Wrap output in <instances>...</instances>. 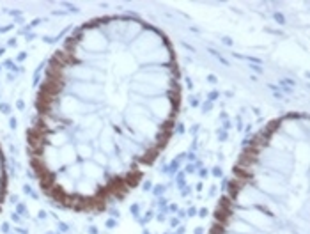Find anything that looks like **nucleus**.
Instances as JSON below:
<instances>
[{
  "label": "nucleus",
  "mask_w": 310,
  "mask_h": 234,
  "mask_svg": "<svg viewBox=\"0 0 310 234\" xmlns=\"http://www.w3.org/2000/svg\"><path fill=\"white\" fill-rule=\"evenodd\" d=\"M59 183L62 185V188H66L67 192L73 190V181H71L69 176H61V179H59Z\"/></svg>",
  "instance_id": "nucleus-14"
},
{
  "label": "nucleus",
  "mask_w": 310,
  "mask_h": 234,
  "mask_svg": "<svg viewBox=\"0 0 310 234\" xmlns=\"http://www.w3.org/2000/svg\"><path fill=\"white\" fill-rule=\"evenodd\" d=\"M99 146H101L103 153H110L114 149V142H112V133L110 130H105L103 135L99 137Z\"/></svg>",
  "instance_id": "nucleus-8"
},
{
  "label": "nucleus",
  "mask_w": 310,
  "mask_h": 234,
  "mask_svg": "<svg viewBox=\"0 0 310 234\" xmlns=\"http://www.w3.org/2000/svg\"><path fill=\"white\" fill-rule=\"evenodd\" d=\"M153 106V112H155L158 117H167L170 114V101H168L167 98H158L155 101L151 103Z\"/></svg>",
  "instance_id": "nucleus-3"
},
{
  "label": "nucleus",
  "mask_w": 310,
  "mask_h": 234,
  "mask_svg": "<svg viewBox=\"0 0 310 234\" xmlns=\"http://www.w3.org/2000/svg\"><path fill=\"white\" fill-rule=\"evenodd\" d=\"M59 158H61V164L73 165L76 160V151L71 146H62V149L59 151Z\"/></svg>",
  "instance_id": "nucleus-6"
},
{
  "label": "nucleus",
  "mask_w": 310,
  "mask_h": 234,
  "mask_svg": "<svg viewBox=\"0 0 310 234\" xmlns=\"http://www.w3.org/2000/svg\"><path fill=\"white\" fill-rule=\"evenodd\" d=\"M78 192L84 195H93L94 194V185L91 179H82L78 183Z\"/></svg>",
  "instance_id": "nucleus-9"
},
{
  "label": "nucleus",
  "mask_w": 310,
  "mask_h": 234,
  "mask_svg": "<svg viewBox=\"0 0 310 234\" xmlns=\"http://www.w3.org/2000/svg\"><path fill=\"white\" fill-rule=\"evenodd\" d=\"M94 158H96V162L99 165H105L106 164V155H105V153H96V155H94Z\"/></svg>",
  "instance_id": "nucleus-15"
},
{
  "label": "nucleus",
  "mask_w": 310,
  "mask_h": 234,
  "mask_svg": "<svg viewBox=\"0 0 310 234\" xmlns=\"http://www.w3.org/2000/svg\"><path fill=\"white\" fill-rule=\"evenodd\" d=\"M44 164L48 165L50 168H57L61 165V158H59V153L55 147H46V151H44Z\"/></svg>",
  "instance_id": "nucleus-7"
},
{
  "label": "nucleus",
  "mask_w": 310,
  "mask_h": 234,
  "mask_svg": "<svg viewBox=\"0 0 310 234\" xmlns=\"http://www.w3.org/2000/svg\"><path fill=\"white\" fill-rule=\"evenodd\" d=\"M232 229H234L238 234H241V233L248 234L250 231H252V226H248V224H243L241 220H236L234 224H232Z\"/></svg>",
  "instance_id": "nucleus-10"
},
{
  "label": "nucleus",
  "mask_w": 310,
  "mask_h": 234,
  "mask_svg": "<svg viewBox=\"0 0 310 234\" xmlns=\"http://www.w3.org/2000/svg\"><path fill=\"white\" fill-rule=\"evenodd\" d=\"M76 149H78L76 151V155L84 156V158H91V156H93V151H91V147H89L87 144H80Z\"/></svg>",
  "instance_id": "nucleus-12"
},
{
  "label": "nucleus",
  "mask_w": 310,
  "mask_h": 234,
  "mask_svg": "<svg viewBox=\"0 0 310 234\" xmlns=\"http://www.w3.org/2000/svg\"><path fill=\"white\" fill-rule=\"evenodd\" d=\"M75 91H76V94H78V96L87 98V100H94V98H97V91H99V89H97L96 85L80 84V85H76V87H75Z\"/></svg>",
  "instance_id": "nucleus-5"
},
{
  "label": "nucleus",
  "mask_w": 310,
  "mask_h": 234,
  "mask_svg": "<svg viewBox=\"0 0 310 234\" xmlns=\"http://www.w3.org/2000/svg\"><path fill=\"white\" fill-rule=\"evenodd\" d=\"M66 140L67 137L64 133H53L52 137H50V142H52L53 146H66Z\"/></svg>",
  "instance_id": "nucleus-11"
},
{
  "label": "nucleus",
  "mask_w": 310,
  "mask_h": 234,
  "mask_svg": "<svg viewBox=\"0 0 310 234\" xmlns=\"http://www.w3.org/2000/svg\"><path fill=\"white\" fill-rule=\"evenodd\" d=\"M61 110L62 114L66 115H73V114H82V112H85V105L84 103H80L76 98H64L61 103Z\"/></svg>",
  "instance_id": "nucleus-1"
},
{
  "label": "nucleus",
  "mask_w": 310,
  "mask_h": 234,
  "mask_svg": "<svg viewBox=\"0 0 310 234\" xmlns=\"http://www.w3.org/2000/svg\"><path fill=\"white\" fill-rule=\"evenodd\" d=\"M69 177L71 179H80V177H82V167H78V165H71Z\"/></svg>",
  "instance_id": "nucleus-13"
},
{
  "label": "nucleus",
  "mask_w": 310,
  "mask_h": 234,
  "mask_svg": "<svg viewBox=\"0 0 310 234\" xmlns=\"http://www.w3.org/2000/svg\"><path fill=\"white\" fill-rule=\"evenodd\" d=\"M243 218H247L252 226H257V227H268L270 226V220H268V217L266 215H262L261 211H245L243 213Z\"/></svg>",
  "instance_id": "nucleus-2"
},
{
  "label": "nucleus",
  "mask_w": 310,
  "mask_h": 234,
  "mask_svg": "<svg viewBox=\"0 0 310 234\" xmlns=\"http://www.w3.org/2000/svg\"><path fill=\"white\" fill-rule=\"evenodd\" d=\"M82 174H84L85 179L94 181V179H99L103 176V170L97 164H84L82 165Z\"/></svg>",
  "instance_id": "nucleus-4"
}]
</instances>
